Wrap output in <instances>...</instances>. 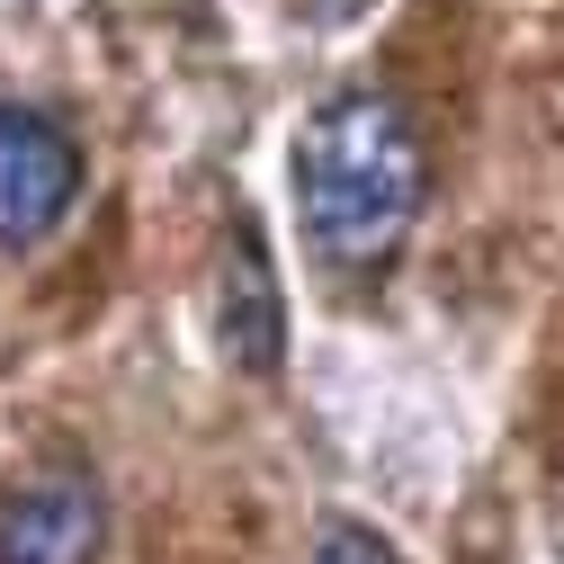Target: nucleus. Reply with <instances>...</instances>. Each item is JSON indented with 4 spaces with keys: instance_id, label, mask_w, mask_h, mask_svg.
<instances>
[{
    "instance_id": "obj_1",
    "label": "nucleus",
    "mask_w": 564,
    "mask_h": 564,
    "mask_svg": "<svg viewBox=\"0 0 564 564\" xmlns=\"http://www.w3.org/2000/svg\"><path fill=\"white\" fill-rule=\"evenodd\" d=\"M288 188H296L305 251L332 278H377L421 225L431 162H421V134L386 90H340L296 126Z\"/></svg>"
},
{
    "instance_id": "obj_2",
    "label": "nucleus",
    "mask_w": 564,
    "mask_h": 564,
    "mask_svg": "<svg viewBox=\"0 0 564 564\" xmlns=\"http://www.w3.org/2000/svg\"><path fill=\"white\" fill-rule=\"evenodd\" d=\"M82 197V153L73 134L36 108H0V242L28 251L45 242Z\"/></svg>"
},
{
    "instance_id": "obj_3",
    "label": "nucleus",
    "mask_w": 564,
    "mask_h": 564,
    "mask_svg": "<svg viewBox=\"0 0 564 564\" xmlns=\"http://www.w3.org/2000/svg\"><path fill=\"white\" fill-rule=\"evenodd\" d=\"M216 340H225V359L251 368V377H278V359H288V296H278V269H269V242H260L251 216H234V234H225Z\"/></svg>"
},
{
    "instance_id": "obj_5",
    "label": "nucleus",
    "mask_w": 564,
    "mask_h": 564,
    "mask_svg": "<svg viewBox=\"0 0 564 564\" xmlns=\"http://www.w3.org/2000/svg\"><path fill=\"white\" fill-rule=\"evenodd\" d=\"M314 564H403V555H394V538H377L368 520H332V529L314 538Z\"/></svg>"
},
{
    "instance_id": "obj_4",
    "label": "nucleus",
    "mask_w": 564,
    "mask_h": 564,
    "mask_svg": "<svg viewBox=\"0 0 564 564\" xmlns=\"http://www.w3.org/2000/svg\"><path fill=\"white\" fill-rule=\"evenodd\" d=\"M99 555V484L82 466H45L0 502V564H90Z\"/></svg>"
}]
</instances>
